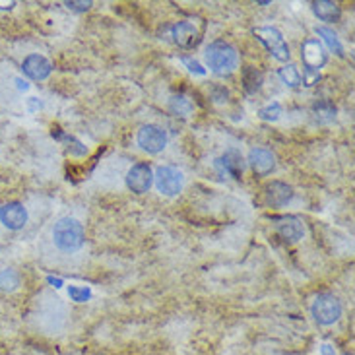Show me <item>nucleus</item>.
I'll return each mask as SVG.
<instances>
[{
	"label": "nucleus",
	"mask_w": 355,
	"mask_h": 355,
	"mask_svg": "<svg viewBox=\"0 0 355 355\" xmlns=\"http://www.w3.org/2000/svg\"><path fill=\"white\" fill-rule=\"evenodd\" d=\"M216 167L221 175L231 177V179H241L245 171V159L237 150H227L225 154L216 159Z\"/></svg>",
	"instance_id": "13"
},
{
	"label": "nucleus",
	"mask_w": 355,
	"mask_h": 355,
	"mask_svg": "<svg viewBox=\"0 0 355 355\" xmlns=\"http://www.w3.org/2000/svg\"><path fill=\"white\" fill-rule=\"evenodd\" d=\"M155 187L157 191L165 194V196H177L179 192L182 191V184H184V177L177 169V167H171V165H162L154 175Z\"/></svg>",
	"instance_id": "6"
},
{
	"label": "nucleus",
	"mask_w": 355,
	"mask_h": 355,
	"mask_svg": "<svg viewBox=\"0 0 355 355\" xmlns=\"http://www.w3.org/2000/svg\"><path fill=\"white\" fill-rule=\"evenodd\" d=\"M252 33H254V37L259 39L264 47L268 49L270 55L276 58V60H279V62L289 60V55H291V53H289V45L288 41L284 39L279 29L266 26V28H254L252 29Z\"/></svg>",
	"instance_id": "4"
},
{
	"label": "nucleus",
	"mask_w": 355,
	"mask_h": 355,
	"mask_svg": "<svg viewBox=\"0 0 355 355\" xmlns=\"http://www.w3.org/2000/svg\"><path fill=\"white\" fill-rule=\"evenodd\" d=\"M276 231L286 243H297L299 239H303L305 227L295 216H284V218L276 220Z\"/></svg>",
	"instance_id": "14"
},
{
	"label": "nucleus",
	"mask_w": 355,
	"mask_h": 355,
	"mask_svg": "<svg viewBox=\"0 0 355 355\" xmlns=\"http://www.w3.org/2000/svg\"><path fill=\"white\" fill-rule=\"evenodd\" d=\"M301 60L305 64V70L318 72L328 62L327 49L318 39H307L301 45Z\"/></svg>",
	"instance_id": "8"
},
{
	"label": "nucleus",
	"mask_w": 355,
	"mask_h": 355,
	"mask_svg": "<svg viewBox=\"0 0 355 355\" xmlns=\"http://www.w3.org/2000/svg\"><path fill=\"white\" fill-rule=\"evenodd\" d=\"M313 12L322 21H338L340 16H342V8L332 0H315L313 2Z\"/></svg>",
	"instance_id": "16"
},
{
	"label": "nucleus",
	"mask_w": 355,
	"mask_h": 355,
	"mask_svg": "<svg viewBox=\"0 0 355 355\" xmlns=\"http://www.w3.org/2000/svg\"><path fill=\"white\" fill-rule=\"evenodd\" d=\"M320 76H318V72H313V70H305V74L301 78V82L305 84V86H315Z\"/></svg>",
	"instance_id": "26"
},
{
	"label": "nucleus",
	"mask_w": 355,
	"mask_h": 355,
	"mask_svg": "<svg viewBox=\"0 0 355 355\" xmlns=\"http://www.w3.org/2000/svg\"><path fill=\"white\" fill-rule=\"evenodd\" d=\"M313 116L320 125L332 123L336 119V105L332 101H328V99H320V101H317L313 105Z\"/></svg>",
	"instance_id": "17"
},
{
	"label": "nucleus",
	"mask_w": 355,
	"mask_h": 355,
	"mask_svg": "<svg viewBox=\"0 0 355 355\" xmlns=\"http://www.w3.org/2000/svg\"><path fill=\"white\" fill-rule=\"evenodd\" d=\"M49 282H51V284H55V288H60V286H62V279L53 278V276H51V278H49Z\"/></svg>",
	"instance_id": "29"
},
{
	"label": "nucleus",
	"mask_w": 355,
	"mask_h": 355,
	"mask_svg": "<svg viewBox=\"0 0 355 355\" xmlns=\"http://www.w3.org/2000/svg\"><path fill=\"white\" fill-rule=\"evenodd\" d=\"M21 72L29 80H45L53 72V64L43 55H29L21 64Z\"/></svg>",
	"instance_id": "15"
},
{
	"label": "nucleus",
	"mask_w": 355,
	"mask_h": 355,
	"mask_svg": "<svg viewBox=\"0 0 355 355\" xmlns=\"http://www.w3.org/2000/svg\"><path fill=\"white\" fill-rule=\"evenodd\" d=\"M92 4L94 2H89V0L87 2H67V8L76 10V12H86V10L92 8Z\"/></svg>",
	"instance_id": "27"
},
{
	"label": "nucleus",
	"mask_w": 355,
	"mask_h": 355,
	"mask_svg": "<svg viewBox=\"0 0 355 355\" xmlns=\"http://www.w3.org/2000/svg\"><path fill=\"white\" fill-rule=\"evenodd\" d=\"M311 313L317 320L318 324L322 327H330L338 322V318L342 317V303L336 295L332 293H320L317 295V299L313 301V307H311Z\"/></svg>",
	"instance_id": "3"
},
{
	"label": "nucleus",
	"mask_w": 355,
	"mask_h": 355,
	"mask_svg": "<svg viewBox=\"0 0 355 355\" xmlns=\"http://www.w3.org/2000/svg\"><path fill=\"white\" fill-rule=\"evenodd\" d=\"M181 62L191 70L192 74H198V76H204V74H206V68H202L200 62H198V60H194V58L181 57Z\"/></svg>",
	"instance_id": "25"
},
{
	"label": "nucleus",
	"mask_w": 355,
	"mask_h": 355,
	"mask_svg": "<svg viewBox=\"0 0 355 355\" xmlns=\"http://www.w3.org/2000/svg\"><path fill=\"white\" fill-rule=\"evenodd\" d=\"M279 78H282V82L289 87H299L301 86V74H299V70L295 64H288V67L279 68Z\"/></svg>",
	"instance_id": "20"
},
{
	"label": "nucleus",
	"mask_w": 355,
	"mask_h": 355,
	"mask_svg": "<svg viewBox=\"0 0 355 355\" xmlns=\"http://www.w3.org/2000/svg\"><path fill=\"white\" fill-rule=\"evenodd\" d=\"M53 241L64 252H74L84 245V227L74 218H60L53 227Z\"/></svg>",
	"instance_id": "2"
},
{
	"label": "nucleus",
	"mask_w": 355,
	"mask_h": 355,
	"mask_svg": "<svg viewBox=\"0 0 355 355\" xmlns=\"http://www.w3.org/2000/svg\"><path fill=\"white\" fill-rule=\"evenodd\" d=\"M206 62L214 74L218 76H227L235 72L239 67V55L237 51L231 47L225 41H214L210 47L206 49Z\"/></svg>",
	"instance_id": "1"
},
{
	"label": "nucleus",
	"mask_w": 355,
	"mask_h": 355,
	"mask_svg": "<svg viewBox=\"0 0 355 355\" xmlns=\"http://www.w3.org/2000/svg\"><path fill=\"white\" fill-rule=\"evenodd\" d=\"M138 146L148 154H159L167 146V132L162 126L144 125L138 130Z\"/></svg>",
	"instance_id": "7"
},
{
	"label": "nucleus",
	"mask_w": 355,
	"mask_h": 355,
	"mask_svg": "<svg viewBox=\"0 0 355 355\" xmlns=\"http://www.w3.org/2000/svg\"><path fill=\"white\" fill-rule=\"evenodd\" d=\"M317 33H318V37L327 43V47L330 49L334 55H338V57H344V45H342V41L338 39V35L332 31V29L320 26V28H317Z\"/></svg>",
	"instance_id": "18"
},
{
	"label": "nucleus",
	"mask_w": 355,
	"mask_h": 355,
	"mask_svg": "<svg viewBox=\"0 0 355 355\" xmlns=\"http://www.w3.org/2000/svg\"><path fill=\"white\" fill-rule=\"evenodd\" d=\"M247 162H249L250 169L257 177H268L276 169V157L266 148H252Z\"/></svg>",
	"instance_id": "11"
},
{
	"label": "nucleus",
	"mask_w": 355,
	"mask_h": 355,
	"mask_svg": "<svg viewBox=\"0 0 355 355\" xmlns=\"http://www.w3.org/2000/svg\"><path fill=\"white\" fill-rule=\"evenodd\" d=\"M264 200H266L270 208H282V206H286V204L293 200V189L289 187L288 182H268L266 189H264Z\"/></svg>",
	"instance_id": "12"
},
{
	"label": "nucleus",
	"mask_w": 355,
	"mask_h": 355,
	"mask_svg": "<svg viewBox=\"0 0 355 355\" xmlns=\"http://www.w3.org/2000/svg\"><path fill=\"white\" fill-rule=\"evenodd\" d=\"M243 86L249 94H254L259 92L260 86H262V72L257 70L254 67L243 68Z\"/></svg>",
	"instance_id": "19"
},
{
	"label": "nucleus",
	"mask_w": 355,
	"mask_h": 355,
	"mask_svg": "<svg viewBox=\"0 0 355 355\" xmlns=\"http://www.w3.org/2000/svg\"><path fill=\"white\" fill-rule=\"evenodd\" d=\"M169 109L173 111L177 116H187L192 111V103L182 96H173L169 101Z\"/></svg>",
	"instance_id": "21"
},
{
	"label": "nucleus",
	"mask_w": 355,
	"mask_h": 355,
	"mask_svg": "<svg viewBox=\"0 0 355 355\" xmlns=\"http://www.w3.org/2000/svg\"><path fill=\"white\" fill-rule=\"evenodd\" d=\"M154 184V173L148 164H136L126 173V187L135 194H146Z\"/></svg>",
	"instance_id": "9"
},
{
	"label": "nucleus",
	"mask_w": 355,
	"mask_h": 355,
	"mask_svg": "<svg viewBox=\"0 0 355 355\" xmlns=\"http://www.w3.org/2000/svg\"><path fill=\"white\" fill-rule=\"evenodd\" d=\"M279 115H282V105L279 103H270V105L262 107L259 111V116L262 121H278Z\"/></svg>",
	"instance_id": "23"
},
{
	"label": "nucleus",
	"mask_w": 355,
	"mask_h": 355,
	"mask_svg": "<svg viewBox=\"0 0 355 355\" xmlns=\"http://www.w3.org/2000/svg\"><path fill=\"white\" fill-rule=\"evenodd\" d=\"M320 352H322V355H336L334 354V347L328 346V344H324V346L320 347Z\"/></svg>",
	"instance_id": "28"
},
{
	"label": "nucleus",
	"mask_w": 355,
	"mask_h": 355,
	"mask_svg": "<svg viewBox=\"0 0 355 355\" xmlns=\"http://www.w3.org/2000/svg\"><path fill=\"white\" fill-rule=\"evenodd\" d=\"M68 295L76 303H86L87 299L92 297V289L80 288V286H68Z\"/></svg>",
	"instance_id": "24"
},
{
	"label": "nucleus",
	"mask_w": 355,
	"mask_h": 355,
	"mask_svg": "<svg viewBox=\"0 0 355 355\" xmlns=\"http://www.w3.org/2000/svg\"><path fill=\"white\" fill-rule=\"evenodd\" d=\"M204 35V21L184 19L173 26V41L182 49H194Z\"/></svg>",
	"instance_id": "5"
},
{
	"label": "nucleus",
	"mask_w": 355,
	"mask_h": 355,
	"mask_svg": "<svg viewBox=\"0 0 355 355\" xmlns=\"http://www.w3.org/2000/svg\"><path fill=\"white\" fill-rule=\"evenodd\" d=\"M0 221L10 231L24 230L28 223V210L21 202H8L0 208Z\"/></svg>",
	"instance_id": "10"
},
{
	"label": "nucleus",
	"mask_w": 355,
	"mask_h": 355,
	"mask_svg": "<svg viewBox=\"0 0 355 355\" xmlns=\"http://www.w3.org/2000/svg\"><path fill=\"white\" fill-rule=\"evenodd\" d=\"M19 286V276L16 270H2L0 272V289H6V291H12Z\"/></svg>",
	"instance_id": "22"
}]
</instances>
